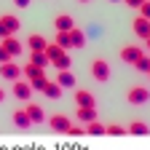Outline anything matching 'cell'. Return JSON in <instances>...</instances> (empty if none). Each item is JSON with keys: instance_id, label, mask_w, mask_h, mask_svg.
Here are the masks:
<instances>
[{"instance_id": "obj_20", "label": "cell", "mask_w": 150, "mask_h": 150, "mask_svg": "<svg viewBox=\"0 0 150 150\" xmlns=\"http://www.w3.org/2000/svg\"><path fill=\"white\" fill-rule=\"evenodd\" d=\"M86 134H91V137H105L107 134V126L99 123V121H91V123H86Z\"/></svg>"}, {"instance_id": "obj_21", "label": "cell", "mask_w": 150, "mask_h": 150, "mask_svg": "<svg viewBox=\"0 0 150 150\" xmlns=\"http://www.w3.org/2000/svg\"><path fill=\"white\" fill-rule=\"evenodd\" d=\"M126 129H129V134H137V137H147V134H150V126H147V123H142V121L129 123Z\"/></svg>"}, {"instance_id": "obj_27", "label": "cell", "mask_w": 150, "mask_h": 150, "mask_svg": "<svg viewBox=\"0 0 150 150\" xmlns=\"http://www.w3.org/2000/svg\"><path fill=\"white\" fill-rule=\"evenodd\" d=\"M46 83H48V78H46V75H43V78H35V81H30L32 91H43V88H46Z\"/></svg>"}, {"instance_id": "obj_4", "label": "cell", "mask_w": 150, "mask_h": 150, "mask_svg": "<svg viewBox=\"0 0 150 150\" xmlns=\"http://www.w3.org/2000/svg\"><path fill=\"white\" fill-rule=\"evenodd\" d=\"M11 91H13V97L16 99H24V102H30L32 99V86H30V81H24V78H19V81H13V86H11Z\"/></svg>"}, {"instance_id": "obj_28", "label": "cell", "mask_w": 150, "mask_h": 150, "mask_svg": "<svg viewBox=\"0 0 150 150\" xmlns=\"http://www.w3.org/2000/svg\"><path fill=\"white\" fill-rule=\"evenodd\" d=\"M67 134H70V137H83V134H86V126H72V123H70Z\"/></svg>"}, {"instance_id": "obj_15", "label": "cell", "mask_w": 150, "mask_h": 150, "mask_svg": "<svg viewBox=\"0 0 150 150\" xmlns=\"http://www.w3.org/2000/svg\"><path fill=\"white\" fill-rule=\"evenodd\" d=\"M11 121H13V126H19V129H30V126H35V123L30 121V115H27V110H13Z\"/></svg>"}, {"instance_id": "obj_31", "label": "cell", "mask_w": 150, "mask_h": 150, "mask_svg": "<svg viewBox=\"0 0 150 150\" xmlns=\"http://www.w3.org/2000/svg\"><path fill=\"white\" fill-rule=\"evenodd\" d=\"M11 32H8V27H6V22H3V19H0V40H3V38H8Z\"/></svg>"}, {"instance_id": "obj_35", "label": "cell", "mask_w": 150, "mask_h": 150, "mask_svg": "<svg viewBox=\"0 0 150 150\" xmlns=\"http://www.w3.org/2000/svg\"><path fill=\"white\" fill-rule=\"evenodd\" d=\"M145 43H147V51H150V35H147V38H145Z\"/></svg>"}, {"instance_id": "obj_32", "label": "cell", "mask_w": 150, "mask_h": 150, "mask_svg": "<svg viewBox=\"0 0 150 150\" xmlns=\"http://www.w3.org/2000/svg\"><path fill=\"white\" fill-rule=\"evenodd\" d=\"M123 3H126V6H129V8H139V6H142V3H145V0H123Z\"/></svg>"}, {"instance_id": "obj_6", "label": "cell", "mask_w": 150, "mask_h": 150, "mask_svg": "<svg viewBox=\"0 0 150 150\" xmlns=\"http://www.w3.org/2000/svg\"><path fill=\"white\" fill-rule=\"evenodd\" d=\"M75 105L78 107H97V97L86 88H75Z\"/></svg>"}, {"instance_id": "obj_18", "label": "cell", "mask_w": 150, "mask_h": 150, "mask_svg": "<svg viewBox=\"0 0 150 150\" xmlns=\"http://www.w3.org/2000/svg\"><path fill=\"white\" fill-rule=\"evenodd\" d=\"M70 43H72V48H86V32L72 27L70 30Z\"/></svg>"}, {"instance_id": "obj_5", "label": "cell", "mask_w": 150, "mask_h": 150, "mask_svg": "<svg viewBox=\"0 0 150 150\" xmlns=\"http://www.w3.org/2000/svg\"><path fill=\"white\" fill-rule=\"evenodd\" d=\"M72 118L70 115H62V112H54V115H48V126L54 131H59V134H67V129H70Z\"/></svg>"}, {"instance_id": "obj_2", "label": "cell", "mask_w": 150, "mask_h": 150, "mask_svg": "<svg viewBox=\"0 0 150 150\" xmlns=\"http://www.w3.org/2000/svg\"><path fill=\"white\" fill-rule=\"evenodd\" d=\"M91 75H94V81H99V83H107L110 81V64H107V59H94L91 62Z\"/></svg>"}, {"instance_id": "obj_12", "label": "cell", "mask_w": 150, "mask_h": 150, "mask_svg": "<svg viewBox=\"0 0 150 150\" xmlns=\"http://www.w3.org/2000/svg\"><path fill=\"white\" fill-rule=\"evenodd\" d=\"M54 27H56V32H70L75 27V22H72L70 13H59V16L54 19Z\"/></svg>"}, {"instance_id": "obj_14", "label": "cell", "mask_w": 150, "mask_h": 150, "mask_svg": "<svg viewBox=\"0 0 150 150\" xmlns=\"http://www.w3.org/2000/svg\"><path fill=\"white\" fill-rule=\"evenodd\" d=\"M75 118H78L83 126L91 123V121H97V107H78L75 110Z\"/></svg>"}, {"instance_id": "obj_22", "label": "cell", "mask_w": 150, "mask_h": 150, "mask_svg": "<svg viewBox=\"0 0 150 150\" xmlns=\"http://www.w3.org/2000/svg\"><path fill=\"white\" fill-rule=\"evenodd\" d=\"M30 62L38 64V67H43V70L51 64V62H48V56H46V51H30Z\"/></svg>"}, {"instance_id": "obj_16", "label": "cell", "mask_w": 150, "mask_h": 150, "mask_svg": "<svg viewBox=\"0 0 150 150\" xmlns=\"http://www.w3.org/2000/svg\"><path fill=\"white\" fill-rule=\"evenodd\" d=\"M27 46H30V51H46L48 40H46L43 35H38V32H32V35L27 38Z\"/></svg>"}, {"instance_id": "obj_25", "label": "cell", "mask_w": 150, "mask_h": 150, "mask_svg": "<svg viewBox=\"0 0 150 150\" xmlns=\"http://www.w3.org/2000/svg\"><path fill=\"white\" fill-rule=\"evenodd\" d=\"M134 67H137L139 72H150V56H147V54H142L139 59L134 62Z\"/></svg>"}, {"instance_id": "obj_23", "label": "cell", "mask_w": 150, "mask_h": 150, "mask_svg": "<svg viewBox=\"0 0 150 150\" xmlns=\"http://www.w3.org/2000/svg\"><path fill=\"white\" fill-rule=\"evenodd\" d=\"M0 19L6 22V27H8V32H11V35H16V32H19V27H22V22H19L13 13H6V16H0Z\"/></svg>"}, {"instance_id": "obj_8", "label": "cell", "mask_w": 150, "mask_h": 150, "mask_svg": "<svg viewBox=\"0 0 150 150\" xmlns=\"http://www.w3.org/2000/svg\"><path fill=\"white\" fill-rule=\"evenodd\" d=\"M142 54H145V51H142L139 46H123V48H121V62H126V64H134Z\"/></svg>"}, {"instance_id": "obj_37", "label": "cell", "mask_w": 150, "mask_h": 150, "mask_svg": "<svg viewBox=\"0 0 150 150\" xmlns=\"http://www.w3.org/2000/svg\"><path fill=\"white\" fill-rule=\"evenodd\" d=\"M81 3H88V0H81Z\"/></svg>"}, {"instance_id": "obj_26", "label": "cell", "mask_w": 150, "mask_h": 150, "mask_svg": "<svg viewBox=\"0 0 150 150\" xmlns=\"http://www.w3.org/2000/svg\"><path fill=\"white\" fill-rule=\"evenodd\" d=\"M54 43H59L62 48H72V43H70V32H56Z\"/></svg>"}, {"instance_id": "obj_29", "label": "cell", "mask_w": 150, "mask_h": 150, "mask_svg": "<svg viewBox=\"0 0 150 150\" xmlns=\"http://www.w3.org/2000/svg\"><path fill=\"white\" fill-rule=\"evenodd\" d=\"M137 11H139V16H145V19H150V0H145V3H142V6H139Z\"/></svg>"}, {"instance_id": "obj_30", "label": "cell", "mask_w": 150, "mask_h": 150, "mask_svg": "<svg viewBox=\"0 0 150 150\" xmlns=\"http://www.w3.org/2000/svg\"><path fill=\"white\" fill-rule=\"evenodd\" d=\"M11 59H13V56L6 51V46H3V43H0V64H3V62H11Z\"/></svg>"}, {"instance_id": "obj_36", "label": "cell", "mask_w": 150, "mask_h": 150, "mask_svg": "<svg viewBox=\"0 0 150 150\" xmlns=\"http://www.w3.org/2000/svg\"><path fill=\"white\" fill-rule=\"evenodd\" d=\"M110 3H118V0H110Z\"/></svg>"}, {"instance_id": "obj_34", "label": "cell", "mask_w": 150, "mask_h": 150, "mask_svg": "<svg viewBox=\"0 0 150 150\" xmlns=\"http://www.w3.org/2000/svg\"><path fill=\"white\" fill-rule=\"evenodd\" d=\"M3 102H6V91L0 88V105H3Z\"/></svg>"}, {"instance_id": "obj_38", "label": "cell", "mask_w": 150, "mask_h": 150, "mask_svg": "<svg viewBox=\"0 0 150 150\" xmlns=\"http://www.w3.org/2000/svg\"><path fill=\"white\" fill-rule=\"evenodd\" d=\"M147 75H150V72H147Z\"/></svg>"}, {"instance_id": "obj_9", "label": "cell", "mask_w": 150, "mask_h": 150, "mask_svg": "<svg viewBox=\"0 0 150 150\" xmlns=\"http://www.w3.org/2000/svg\"><path fill=\"white\" fill-rule=\"evenodd\" d=\"M43 75H46L43 67H38V64H32V62L22 64V78H24V81H35V78H43Z\"/></svg>"}, {"instance_id": "obj_7", "label": "cell", "mask_w": 150, "mask_h": 150, "mask_svg": "<svg viewBox=\"0 0 150 150\" xmlns=\"http://www.w3.org/2000/svg\"><path fill=\"white\" fill-rule=\"evenodd\" d=\"M46 56H48L51 64H59L64 56H67V48H62L59 43H48V46H46Z\"/></svg>"}, {"instance_id": "obj_1", "label": "cell", "mask_w": 150, "mask_h": 150, "mask_svg": "<svg viewBox=\"0 0 150 150\" xmlns=\"http://www.w3.org/2000/svg\"><path fill=\"white\" fill-rule=\"evenodd\" d=\"M126 102H129V105H147V102H150V88H145V86L129 88V91H126Z\"/></svg>"}, {"instance_id": "obj_19", "label": "cell", "mask_w": 150, "mask_h": 150, "mask_svg": "<svg viewBox=\"0 0 150 150\" xmlns=\"http://www.w3.org/2000/svg\"><path fill=\"white\" fill-rule=\"evenodd\" d=\"M62 91H64V88L56 83V81H48L46 88H43V97H48V99H59V97H62Z\"/></svg>"}, {"instance_id": "obj_11", "label": "cell", "mask_w": 150, "mask_h": 150, "mask_svg": "<svg viewBox=\"0 0 150 150\" xmlns=\"http://www.w3.org/2000/svg\"><path fill=\"white\" fill-rule=\"evenodd\" d=\"M24 110H27V115H30V121H32V123H43L46 112H43V107H40V105H35V102H27V105H24Z\"/></svg>"}, {"instance_id": "obj_33", "label": "cell", "mask_w": 150, "mask_h": 150, "mask_svg": "<svg viewBox=\"0 0 150 150\" xmlns=\"http://www.w3.org/2000/svg\"><path fill=\"white\" fill-rule=\"evenodd\" d=\"M13 6H16V8H27L30 0H13Z\"/></svg>"}, {"instance_id": "obj_17", "label": "cell", "mask_w": 150, "mask_h": 150, "mask_svg": "<svg viewBox=\"0 0 150 150\" xmlns=\"http://www.w3.org/2000/svg\"><path fill=\"white\" fill-rule=\"evenodd\" d=\"M56 83H59L62 88H75V75L70 70H59L56 72Z\"/></svg>"}, {"instance_id": "obj_24", "label": "cell", "mask_w": 150, "mask_h": 150, "mask_svg": "<svg viewBox=\"0 0 150 150\" xmlns=\"http://www.w3.org/2000/svg\"><path fill=\"white\" fill-rule=\"evenodd\" d=\"M107 134L110 137H123V134H129V129L121 126V123H107Z\"/></svg>"}, {"instance_id": "obj_13", "label": "cell", "mask_w": 150, "mask_h": 150, "mask_svg": "<svg viewBox=\"0 0 150 150\" xmlns=\"http://www.w3.org/2000/svg\"><path fill=\"white\" fill-rule=\"evenodd\" d=\"M0 43L6 46V51H8L11 56H22V40H16V35H8V38H3Z\"/></svg>"}, {"instance_id": "obj_3", "label": "cell", "mask_w": 150, "mask_h": 150, "mask_svg": "<svg viewBox=\"0 0 150 150\" xmlns=\"http://www.w3.org/2000/svg\"><path fill=\"white\" fill-rule=\"evenodd\" d=\"M0 78L8 81V83L19 81V78H22V64H16L13 59L11 62H3V64H0Z\"/></svg>"}, {"instance_id": "obj_10", "label": "cell", "mask_w": 150, "mask_h": 150, "mask_svg": "<svg viewBox=\"0 0 150 150\" xmlns=\"http://www.w3.org/2000/svg\"><path fill=\"white\" fill-rule=\"evenodd\" d=\"M131 30H134V35H137V38H142V40H145V38L150 35V19L137 16V19H134V24H131Z\"/></svg>"}]
</instances>
